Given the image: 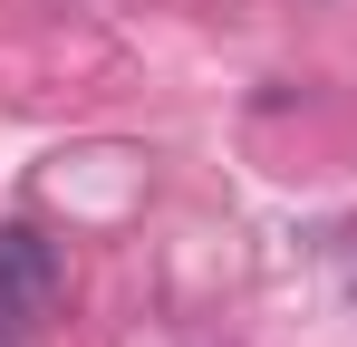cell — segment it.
Instances as JSON below:
<instances>
[{
    "mask_svg": "<svg viewBox=\"0 0 357 347\" xmlns=\"http://www.w3.org/2000/svg\"><path fill=\"white\" fill-rule=\"evenodd\" d=\"M49 299H59V251L29 222H0V328L49 318Z\"/></svg>",
    "mask_w": 357,
    "mask_h": 347,
    "instance_id": "6da1fadb",
    "label": "cell"
},
{
    "mask_svg": "<svg viewBox=\"0 0 357 347\" xmlns=\"http://www.w3.org/2000/svg\"><path fill=\"white\" fill-rule=\"evenodd\" d=\"M0 347H10V328H0Z\"/></svg>",
    "mask_w": 357,
    "mask_h": 347,
    "instance_id": "7a4b0ae2",
    "label": "cell"
}]
</instances>
